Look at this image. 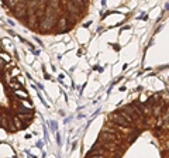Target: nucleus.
I'll use <instances>...</instances> for the list:
<instances>
[{"mask_svg":"<svg viewBox=\"0 0 169 158\" xmlns=\"http://www.w3.org/2000/svg\"><path fill=\"white\" fill-rule=\"evenodd\" d=\"M113 120L116 121L117 124H121V126H128V121L125 120L123 116H121V114H118V113L113 114Z\"/></svg>","mask_w":169,"mask_h":158,"instance_id":"1","label":"nucleus"},{"mask_svg":"<svg viewBox=\"0 0 169 158\" xmlns=\"http://www.w3.org/2000/svg\"><path fill=\"white\" fill-rule=\"evenodd\" d=\"M100 140H104V141H114L116 137H114V134H111V133H102Z\"/></svg>","mask_w":169,"mask_h":158,"instance_id":"2","label":"nucleus"},{"mask_svg":"<svg viewBox=\"0 0 169 158\" xmlns=\"http://www.w3.org/2000/svg\"><path fill=\"white\" fill-rule=\"evenodd\" d=\"M66 27V19H61L58 21V30L61 31V30H65Z\"/></svg>","mask_w":169,"mask_h":158,"instance_id":"3","label":"nucleus"},{"mask_svg":"<svg viewBox=\"0 0 169 158\" xmlns=\"http://www.w3.org/2000/svg\"><path fill=\"white\" fill-rule=\"evenodd\" d=\"M14 124H16V128H21V127H23V123H21L19 119H14Z\"/></svg>","mask_w":169,"mask_h":158,"instance_id":"4","label":"nucleus"},{"mask_svg":"<svg viewBox=\"0 0 169 158\" xmlns=\"http://www.w3.org/2000/svg\"><path fill=\"white\" fill-rule=\"evenodd\" d=\"M89 158H104L103 155H90Z\"/></svg>","mask_w":169,"mask_h":158,"instance_id":"5","label":"nucleus"}]
</instances>
